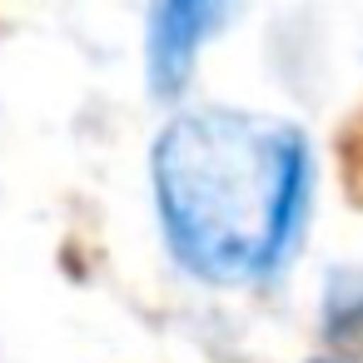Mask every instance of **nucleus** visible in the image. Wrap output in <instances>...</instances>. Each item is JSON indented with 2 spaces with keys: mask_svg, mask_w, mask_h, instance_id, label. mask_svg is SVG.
<instances>
[{
  "mask_svg": "<svg viewBox=\"0 0 363 363\" xmlns=\"http://www.w3.org/2000/svg\"><path fill=\"white\" fill-rule=\"evenodd\" d=\"M150 194L169 259L214 289L274 284L308 229L313 145L294 120L199 105L150 145Z\"/></svg>",
  "mask_w": 363,
  "mask_h": 363,
  "instance_id": "nucleus-1",
  "label": "nucleus"
},
{
  "mask_svg": "<svg viewBox=\"0 0 363 363\" xmlns=\"http://www.w3.org/2000/svg\"><path fill=\"white\" fill-rule=\"evenodd\" d=\"M234 0H150L145 21V80L155 100H179L194 80L199 50L229 21Z\"/></svg>",
  "mask_w": 363,
  "mask_h": 363,
  "instance_id": "nucleus-2",
  "label": "nucleus"
},
{
  "mask_svg": "<svg viewBox=\"0 0 363 363\" xmlns=\"http://www.w3.org/2000/svg\"><path fill=\"white\" fill-rule=\"evenodd\" d=\"M323 333L343 353L363 358V274H338L328 284V294H323Z\"/></svg>",
  "mask_w": 363,
  "mask_h": 363,
  "instance_id": "nucleus-3",
  "label": "nucleus"
},
{
  "mask_svg": "<svg viewBox=\"0 0 363 363\" xmlns=\"http://www.w3.org/2000/svg\"><path fill=\"white\" fill-rule=\"evenodd\" d=\"M338 155H343V174H348V194L353 199H363V115L343 130V145H338Z\"/></svg>",
  "mask_w": 363,
  "mask_h": 363,
  "instance_id": "nucleus-4",
  "label": "nucleus"
},
{
  "mask_svg": "<svg viewBox=\"0 0 363 363\" xmlns=\"http://www.w3.org/2000/svg\"><path fill=\"white\" fill-rule=\"evenodd\" d=\"M308 363H343V358H308Z\"/></svg>",
  "mask_w": 363,
  "mask_h": 363,
  "instance_id": "nucleus-5",
  "label": "nucleus"
}]
</instances>
